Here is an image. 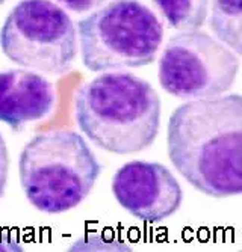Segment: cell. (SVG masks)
I'll return each mask as SVG.
<instances>
[{"label": "cell", "instance_id": "1", "mask_svg": "<svg viewBox=\"0 0 242 252\" xmlns=\"http://www.w3.org/2000/svg\"><path fill=\"white\" fill-rule=\"evenodd\" d=\"M168 158L199 192L230 198L242 192V98L192 100L175 109L167 130Z\"/></svg>", "mask_w": 242, "mask_h": 252}, {"label": "cell", "instance_id": "2", "mask_svg": "<svg viewBox=\"0 0 242 252\" xmlns=\"http://www.w3.org/2000/svg\"><path fill=\"white\" fill-rule=\"evenodd\" d=\"M74 113L94 145L112 154H135L156 141L161 98L135 74L106 71L77 91Z\"/></svg>", "mask_w": 242, "mask_h": 252}, {"label": "cell", "instance_id": "3", "mask_svg": "<svg viewBox=\"0 0 242 252\" xmlns=\"http://www.w3.org/2000/svg\"><path fill=\"white\" fill-rule=\"evenodd\" d=\"M18 172L21 189L34 207L59 215L77 207L91 193L102 165L79 133L53 130L26 144Z\"/></svg>", "mask_w": 242, "mask_h": 252}, {"label": "cell", "instance_id": "4", "mask_svg": "<svg viewBox=\"0 0 242 252\" xmlns=\"http://www.w3.org/2000/svg\"><path fill=\"white\" fill-rule=\"evenodd\" d=\"M82 63L93 73L139 68L156 61L164 26L139 0H112L77 23Z\"/></svg>", "mask_w": 242, "mask_h": 252}, {"label": "cell", "instance_id": "5", "mask_svg": "<svg viewBox=\"0 0 242 252\" xmlns=\"http://www.w3.org/2000/svg\"><path fill=\"white\" fill-rule=\"evenodd\" d=\"M73 20L52 0H21L0 31V47L14 63L61 76L71 70L77 55Z\"/></svg>", "mask_w": 242, "mask_h": 252}, {"label": "cell", "instance_id": "6", "mask_svg": "<svg viewBox=\"0 0 242 252\" xmlns=\"http://www.w3.org/2000/svg\"><path fill=\"white\" fill-rule=\"evenodd\" d=\"M239 56L210 35L192 31L171 36L159 59V83L177 98L200 100L230 91Z\"/></svg>", "mask_w": 242, "mask_h": 252}, {"label": "cell", "instance_id": "7", "mask_svg": "<svg viewBox=\"0 0 242 252\" xmlns=\"http://www.w3.org/2000/svg\"><path fill=\"white\" fill-rule=\"evenodd\" d=\"M112 193L121 207L144 223H159L182 207L183 190L161 163L134 160L112 178Z\"/></svg>", "mask_w": 242, "mask_h": 252}, {"label": "cell", "instance_id": "8", "mask_svg": "<svg viewBox=\"0 0 242 252\" xmlns=\"http://www.w3.org/2000/svg\"><path fill=\"white\" fill-rule=\"evenodd\" d=\"M55 107L53 85L28 70L0 71V121L15 131L47 118Z\"/></svg>", "mask_w": 242, "mask_h": 252}, {"label": "cell", "instance_id": "9", "mask_svg": "<svg viewBox=\"0 0 242 252\" xmlns=\"http://www.w3.org/2000/svg\"><path fill=\"white\" fill-rule=\"evenodd\" d=\"M168 26L179 32L199 31L206 21L209 0H151Z\"/></svg>", "mask_w": 242, "mask_h": 252}, {"label": "cell", "instance_id": "10", "mask_svg": "<svg viewBox=\"0 0 242 252\" xmlns=\"http://www.w3.org/2000/svg\"><path fill=\"white\" fill-rule=\"evenodd\" d=\"M241 0H212L209 26L218 41L241 55Z\"/></svg>", "mask_w": 242, "mask_h": 252}, {"label": "cell", "instance_id": "11", "mask_svg": "<svg viewBox=\"0 0 242 252\" xmlns=\"http://www.w3.org/2000/svg\"><path fill=\"white\" fill-rule=\"evenodd\" d=\"M69 251H132L129 245L114 237H104L102 234H88L70 246Z\"/></svg>", "mask_w": 242, "mask_h": 252}, {"label": "cell", "instance_id": "12", "mask_svg": "<svg viewBox=\"0 0 242 252\" xmlns=\"http://www.w3.org/2000/svg\"><path fill=\"white\" fill-rule=\"evenodd\" d=\"M8 174H9V154H8L6 144L3 141V136L0 134V199L5 195Z\"/></svg>", "mask_w": 242, "mask_h": 252}, {"label": "cell", "instance_id": "13", "mask_svg": "<svg viewBox=\"0 0 242 252\" xmlns=\"http://www.w3.org/2000/svg\"><path fill=\"white\" fill-rule=\"evenodd\" d=\"M61 5L73 12H86L103 5L106 0H58Z\"/></svg>", "mask_w": 242, "mask_h": 252}, {"label": "cell", "instance_id": "14", "mask_svg": "<svg viewBox=\"0 0 242 252\" xmlns=\"http://www.w3.org/2000/svg\"><path fill=\"white\" fill-rule=\"evenodd\" d=\"M0 251H15V252H21V251H23V248H21L15 240H12L9 237L0 236Z\"/></svg>", "mask_w": 242, "mask_h": 252}, {"label": "cell", "instance_id": "15", "mask_svg": "<svg viewBox=\"0 0 242 252\" xmlns=\"http://www.w3.org/2000/svg\"><path fill=\"white\" fill-rule=\"evenodd\" d=\"M5 2H6V0H0V5H3Z\"/></svg>", "mask_w": 242, "mask_h": 252}]
</instances>
